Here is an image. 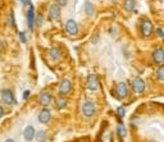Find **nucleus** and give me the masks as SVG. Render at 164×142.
<instances>
[{"label": "nucleus", "instance_id": "nucleus-1", "mask_svg": "<svg viewBox=\"0 0 164 142\" xmlns=\"http://www.w3.org/2000/svg\"><path fill=\"white\" fill-rule=\"evenodd\" d=\"M96 113V106L92 101H86L82 105V114L86 118H92Z\"/></svg>", "mask_w": 164, "mask_h": 142}, {"label": "nucleus", "instance_id": "nucleus-2", "mask_svg": "<svg viewBox=\"0 0 164 142\" xmlns=\"http://www.w3.org/2000/svg\"><path fill=\"white\" fill-rule=\"evenodd\" d=\"M116 96L119 100H123L128 96V87L124 82H119L116 86Z\"/></svg>", "mask_w": 164, "mask_h": 142}, {"label": "nucleus", "instance_id": "nucleus-3", "mask_svg": "<svg viewBox=\"0 0 164 142\" xmlns=\"http://www.w3.org/2000/svg\"><path fill=\"white\" fill-rule=\"evenodd\" d=\"M132 90H133V92L135 94H142V92L145 91V82H144V80L142 78H140V77H136L135 80L132 81Z\"/></svg>", "mask_w": 164, "mask_h": 142}, {"label": "nucleus", "instance_id": "nucleus-4", "mask_svg": "<svg viewBox=\"0 0 164 142\" xmlns=\"http://www.w3.org/2000/svg\"><path fill=\"white\" fill-rule=\"evenodd\" d=\"M59 94L62 95V96H66V95H68L69 92H71V90H72V82H71L69 80H64V81H62L60 82V84H59Z\"/></svg>", "mask_w": 164, "mask_h": 142}, {"label": "nucleus", "instance_id": "nucleus-5", "mask_svg": "<svg viewBox=\"0 0 164 142\" xmlns=\"http://www.w3.org/2000/svg\"><path fill=\"white\" fill-rule=\"evenodd\" d=\"M51 101H53V95L50 94V92H41L40 94V96H39V103H40V105H42V106H49L51 104Z\"/></svg>", "mask_w": 164, "mask_h": 142}, {"label": "nucleus", "instance_id": "nucleus-6", "mask_svg": "<svg viewBox=\"0 0 164 142\" xmlns=\"http://www.w3.org/2000/svg\"><path fill=\"white\" fill-rule=\"evenodd\" d=\"M141 32H142V36L144 37H150L151 33H153V23L150 21H145L142 22L141 24Z\"/></svg>", "mask_w": 164, "mask_h": 142}, {"label": "nucleus", "instance_id": "nucleus-7", "mask_svg": "<svg viewBox=\"0 0 164 142\" xmlns=\"http://www.w3.org/2000/svg\"><path fill=\"white\" fill-rule=\"evenodd\" d=\"M153 60H154V63L155 64H163L164 63V49H162V47H159V49H156V50H154V53H153Z\"/></svg>", "mask_w": 164, "mask_h": 142}, {"label": "nucleus", "instance_id": "nucleus-8", "mask_svg": "<svg viewBox=\"0 0 164 142\" xmlns=\"http://www.w3.org/2000/svg\"><path fill=\"white\" fill-rule=\"evenodd\" d=\"M66 31H67L68 35H71V36L77 35V32H78V24L76 23V21H73V19L67 21V23H66Z\"/></svg>", "mask_w": 164, "mask_h": 142}, {"label": "nucleus", "instance_id": "nucleus-9", "mask_svg": "<svg viewBox=\"0 0 164 142\" xmlns=\"http://www.w3.org/2000/svg\"><path fill=\"white\" fill-rule=\"evenodd\" d=\"M2 99H3L4 104H6V105H12V104L16 103V100H14V95H13V92L10 90H3L2 91Z\"/></svg>", "mask_w": 164, "mask_h": 142}, {"label": "nucleus", "instance_id": "nucleus-10", "mask_svg": "<svg viewBox=\"0 0 164 142\" xmlns=\"http://www.w3.org/2000/svg\"><path fill=\"white\" fill-rule=\"evenodd\" d=\"M50 119H51V113L49 109H42L40 111V114H39V122L42 123V124H46L50 122Z\"/></svg>", "mask_w": 164, "mask_h": 142}, {"label": "nucleus", "instance_id": "nucleus-11", "mask_svg": "<svg viewBox=\"0 0 164 142\" xmlns=\"http://www.w3.org/2000/svg\"><path fill=\"white\" fill-rule=\"evenodd\" d=\"M49 16H50V19L53 21H58L60 17V5L58 4H53L49 9Z\"/></svg>", "mask_w": 164, "mask_h": 142}, {"label": "nucleus", "instance_id": "nucleus-12", "mask_svg": "<svg viewBox=\"0 0 164 142\" xmlns=\"http://www.w3.org/2000/svg\"><path fill=\"white\" fill-rule=\"evenodd\" d=\"M87 88L90 91H96L99 88V81L95 74H90L87 78Z\"/></svg>", "mask_w": 164, "mask_h": 142}, {"label": "nucleus", "instance_id": "nucleus-13", "mask_svg": "<svg viewBox=\"0 0 164 142\" xmlns=\"http://www.w3.org/2000/svg\"><path fill=\"white\" fill-rule=\"evenodd\" d=\"M35 136H36V131H35V128L32 125H27L26 128H25V131H23V137H25V140L27 141V142H31L33 138H35Z\"/></svg>", "mask_w": 164, "mask_h": 142}, {"label": "nucleus", "instance_id": "nucleus-14", "mask_svg": "<svg viewBox=\"0 0 164 142\" xmlns=\"http://www.w3.org/2000/svg\"><path fill=\"white\" fill-rule=\"evenodd\" d=\"M27 23H28V28H30L31 31H33V28H35V10H33L32 4L30 5V9H28V13H27Z\"/></svg>", "mask_w": 164, "mask_h": 142}, {"label": "nucleus", "instance_id": "nucleus-15", "mask_svg": "<svg viewBox=\"0 0 164 142\" xmlns=\"http://www.w3.org/2000/svg\"><path fill=\"white\" fill-rule=\"evenodd\" d=\"M49 55H50V58L53 60H58L60 59V56H62V53L59 49H56V47H51L50 50H49Z\"/></svg>", "mask_w": 164, "mask_h": 142}, {"label": "nucleus", "instance_id": "nucleus-16", "mask_svg": "<svg viewBox=\"0 0 164 142\" xmlns=\"http://www.w3.org/2000/svg\"><path fill=\"white\" fill-rule=\"evenodd\" d=\"M66 106H67V100H66L64 97H62V96H60V97H58V99L55 100V108L58 109V110L64 109Z\"/></svg>", "mask_w": 164, "mask_h": 142}, {"label": "nucleus", "instance_id": "nucleus-17", "mask_svg": "<svg viewBox=\"0 0 164 142\" xmlns=\"http://www.w3.org/2000/svg\"><path fill=\"white\" fill-rule=\"evenodd\" d=\"M123 6H124L126 10L132 12V10H135V8H136V3H135V0H124Z\"/></svg>", "mask_w": 164, "mask_h": 142}, {"label": "nucleus", "instance_id": "nucleus-18", "mask_svg": "<svg viewBox=\"0 0 164 142\" xmlns=\"http://www.w3.org/2000/svg\"><path fill=\"white\" fill-rule=\"evenodd\" d=\"M117 133H118V136H119L120 138L126 137V134H127L126 127H124L123 124H118V125H117Z\"/></svg>", "mask_w": 164, "mask_h": 142}, {"label": "nucleus", "instance_id": "nucleus-19", "mask_svg": "<svg viewBox=\"0 0 164 142\" xmlns=\"http://www.w3.org/2000/svg\"><path fill=\"white\" fill-rule=\"evenodd\" d=\"M85 12H86V14H87V16H92V14H94V5H92L91 3H86V4H85Z\"/></svg>", "mask_w": 164, "mask_h": 142}, {"label": "nucleus", "instance_id": "nucleus-20", "mask_svg": "<svg viewBox=\"0 0 164 142\" xmlns=\"http://www.w3.org/2000/svg\"><path fill=\"white\" fill-rule=\"evenodd\" d=\"M35 138H36L39 142H45V140H46V133H45L44 131H40V132L36 133Z\"/></svg>", "mask_w": 164, "mask_h": 142}, {"label": "nucleus", "instance_id": "nucleus-21", "mask_svg": "<svg viewBox=\"0 0 164 142\" xmlns=\"http://www.w3.org/2000/svg\"><path fill=\"white\" fill-rule=\"evenodd\" d=\"M156 77H158V80L164 82V65L159 67V69L156 70Z\"/></svg>", "mask_w": 164, "mask_h": 142}, {"label": "nucleus", "instance_id": "nucleus-22", "mask_svg": "<svg viewBox=\"0 0 164 142\" xmlns=\"http://www.w3.org/2000/svg\"><path fill=\"white\" fill-rule=\"evenodd\" d=\"M117 115L119 118H123L126 115V109L123 108V106H119V108H117Z\"/></svg>", "mask_w": 164, "mask_h": 142}, {"label": "nucleus", "instance_id": "nucleus-23", "mask_svg": "<svg viewBox=\"0 0 164 142\" xmlns=\"http://www.w3.org/2000/svg\"><path fill=\"white\" fill-rule=\"evenodd\" d=\"M156 35H158V36H159L160 39H164V31L162 30L160 27H158V28H156Z\"/></svg>", "mask_w": 164, "mask_h": 142}, {"label": "nucleus", "instance_id": "nucleus-24", "mask_svg": "<svg viewBox=\"0 0 164 142\" xmlns=\"http://www.w3.org/2000/svg\"><path fill=\"white\" fill-rule=\"evenodd\" d=\"M19 40H21V42H22V44H26V35H25V32H21L19 33Z\"/></svg>", "mask_w": 164, "mask_h": 142}, {"label": "nucleus", "instance_id": "nucleus-25", "mask_svg": "<svg viewBox=\"0 0 164 142\" xmlns=\"http://www.w3.org/2000/svg\"><path fill=\"white\" fill-rule=\"evenodd\" d=\"M9 23H10L12 27L14 26V16H13V13H10V16H9Z\"/></svg>", "mask_w": 164, "mask_h": 142}, {"label": "nucleus", "instance_id": "nucleus-26", "mask_svg": "<svg viewBox=\"0 0 164 142\" xmlns=\"http://www.w3.org/2000/svg\"><path fill=\"white\" fill-rule=\"evenodd\" d=\"M56 3H58V5H66L68 3V0H56Z\"/></svg>", "mask_w": 164, "mask_h": 142}, {"label": "nucleus", "instance_id": "nucleus-27", "mask_svg": "<svg viewBox=\"0 0 164 142\" xmlns=\"http://www.w3.org/2000/svg\"><path fill=\"white\" fill-rule=\"evenodd\" d=\"M28 96H30V91H25L23 92V99H25V100H27Z\"/></svg>", "mask_w": 164, "mask_h": 142}, {"label": "nucleus", "instance_id": "nucleus-28", "mask_svg": "<svg viewBox=\"0 0 164 142\" xmlns=\"http://www.w3.org/2000/svg\"><path fill=\"white\" fill-rule=\"evenodd\" d=\"M3 115H4V109H3V106L0 105V119L3 118Z\"/></svg>", "mask_w": 164, "mask_h": 142}, {"label": "nucleus", "instance_id": "nucleus-29", "mask_svg": "<svg viewBox=\"0 0 164 142\" xmlns=\"http://www.w3.org/2000/svg\"><path fill=\"white\" fill-rule=\"evenodd\" d=\"M4 142H14V140H12V138H8V140H5Z\"/></svg>", "mask_w": 164, "mask_h": 142}, {"label": "nucleus", "instance_id": "nucleus-30", "mask_svg": "<svg viewBox=\"0 0 164 142\" xmlns=\"http://www.w3.org/2000/svg\"><path fill=\"white\" fill-rule=\"evenodd\" d=\"M21 2H23V3H26V2H28V0H21Z\"/></svg>", "mask_w": 164, "mask_h": 142}, {"label": "nucleus", "instance_id": "nucleus-31", "mask_svg": "<svg viewBox=\"0 0 164 142\" xmlns=\"http://www.w3.org/2000/svg\"><path fill=\"white\" fill-rule=\"evenodd\" d=\"M149 142H155V141H149Z\"/></svg>", "mask_w": 164, "mask_h": 142}]
</instances>
